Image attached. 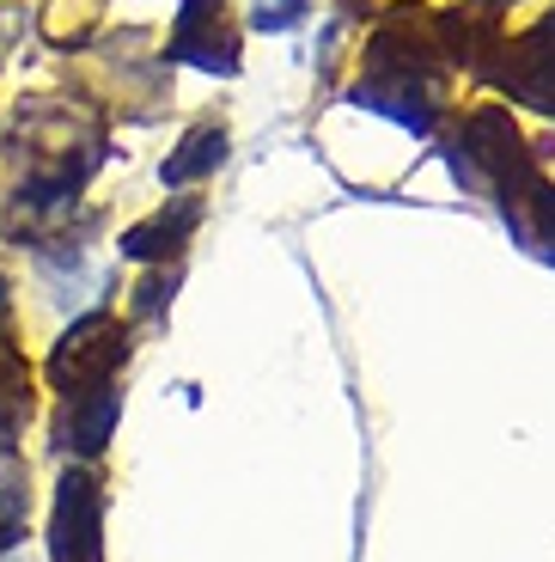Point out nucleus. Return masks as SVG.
Instances as JSON below:
<instances>
[{
    "label": "nucleus",
    "instance_id": "1",
    "mask_svg": "<svg viewBox=\"0 0 555 562\" xmlns=\"http://www.w3.org/2000/svg\"><path fill=\"white\" fill-rule=\"evenodd\" d=\"M98 483L68 471L61 483V514H56V562H104L98 550Z\"/></svg>",
    "mask_w": 555,
    "mask_h": 562
},
{
    "label": "nucleus",
    "instance_id": "2",
    "mask_svg": "<svg viewBox=\"0 0 555 562\" xmlns=\"http://www.w3.org/2000/svg\"><path fill=\"white\" fill-rule=\"evenodd\" d=\"M500 86H507L513 99H525V104H537V111L555 116V19L543 31H531V37L513 43Z\"/></svg>",
    "mask_w": 555,
    "mask_h": 562
},
{
    "label": "nucleus",
    "instance_id": "3",
    "mask_svg": "<svg viewBox=\"0 0 555 562\" xmlns=\"http://www.w3.org/2000/svg\"><path fill=\"white\" fill-rule=\"evenodd\" d=\"M238 37L226 25V0H183V19H178V56L202 61V68H238Z\"/></svg>",
    "mask_w": 555,
    "mask_h": 562
},
{
    "label": "nucleus",
    "instance_id": "5",
    "mask_svg": "<svg viewBox=\"0 0 555 562\" xmlns=\"http://www.w3.org/2000/svg\"><path fill=\"white\" fill-rule=\"evenodd\" d=\"M190 154H171L166 159V183H183V178H195V171H208V166H220L226 159V128H195L190 140H183Z\"/></svg>",
    "mask_w": 555,
    "mask_h": 562
},
{
    "label": "nucleus",
    "instance_id": "4",
    "mask_svg": "<svg viewBox=\"0 0 555 562\" xmlns=\"http://www.w3.org/2000/svg\"><path fill=\"white\" fill-rule=\"evenodd\" d=\"M202 221V202H183L178 214H159V221H147V226H135V233H128L123 239V251L128 257H166V251H178L183 239H190V226Z\"/></svg>",
    "mask_w": 555,
    "mask_h": 562
}]
</instances>
